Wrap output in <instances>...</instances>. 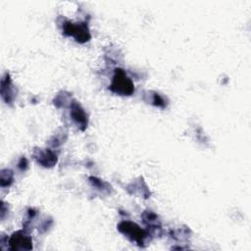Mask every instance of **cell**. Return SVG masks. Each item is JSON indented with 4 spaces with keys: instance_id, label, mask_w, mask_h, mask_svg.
<instances>
[{
    "instance_id": "6da1fadb",
    "label": "cell",
    "mask_w": 251,
    "mask_h": 251,
    "mask_svg": "<svg viewBox=\"0 0 251 251\" xmlns=\"http://www.w3.org/2000/svg\"><path fill=\"white\" fill-rule=\"evenodd\" d=\"M110 89L120 95H130L134 91V85L124 70L117 69Z\"/></svg>"
},
{
    "instance_id": "7a4b0ae2",
    "label": "cell",
    "mask_w": 251,
    "mask_h": 251,
    "mask_svg": "<svg viewBox=\"0 0 251 251\" xmlns=\"http://www.w3.org/2000/svg\"><path fill=\"white\" fill-rule=\"evenodd\" d=\"M64 30L66 34L74 36L75 40L79 42H85L90 38L89 30L84 23L74 24L68 22L64 25Z\"/></svg>"
},
{
    "instance_id": "8992f818",
    "label": "cell",
    "mask_w": 251,
    "mask_h": 251,
    "mask_svg": "<svg viewBox=\"0 0 251 251\" xmlns=\"http://www.w3.org/2000/svg\"><path fill=\"white\" fill-rule=\"evenodd\" d=\"M7 174H8V176H7L6 179L12 181V174H11V172H10V171H7ZM4 176H5V173L2 172V174H1V185H2V186H4V184H5V182H4V181H5ZM7 185H8V182H7Z\"/></svg>"
},
{
    "instance_id": "277c9868",
    "label": "cell",
    "mask_w": 251,
    "mask_h": 251,
    "mask_svg": "<svg viewBox=\"0 0 251 251\" xmlns=\"http://www.w3.org/2000/svg\"><path fill=\"white\" fill-rule=\"evenodd\" d=\"M10 247L11 249H31L32 248V242H31V238L28 237L27 235H25V233H23L22 231H18L15 232L10 240Z\"/></svg>"
},
{
    "instance_id": "5b68a950",
    "label": "cell",
    "mask_w": 251,
    "mask_h": 251,
    "mask_svg": "<svg viewBox=\"0 0 251 251\" xmlns=\"http://www.w3.org/2000/svg\"><path fill=\"white\" fill-rule=\"evenodd\" d=\"M72 117L77 124L85 126L86 116L82 111V109H80V107L77 104H74V106L72 107Z\"/></svg>"
},
{
    "instance_id": "3957f363",
    "label": "cell",
    "mask_w": 251,
    "mask_h": 251,
    "mask_svg": "<svg viewBox=\"0 0 251 251\" xmlns=\"http://www.w3.org/2000/svg\"><path fill=\"white\" fill-rule=\"evenodd\" d=\"M119 229L127 237H129L132 241H135L140 244L144 242V239L146 237L145 231L141 229L137 225L130 222H124L120 224Z\"/></svg>"
}]
</instances>
